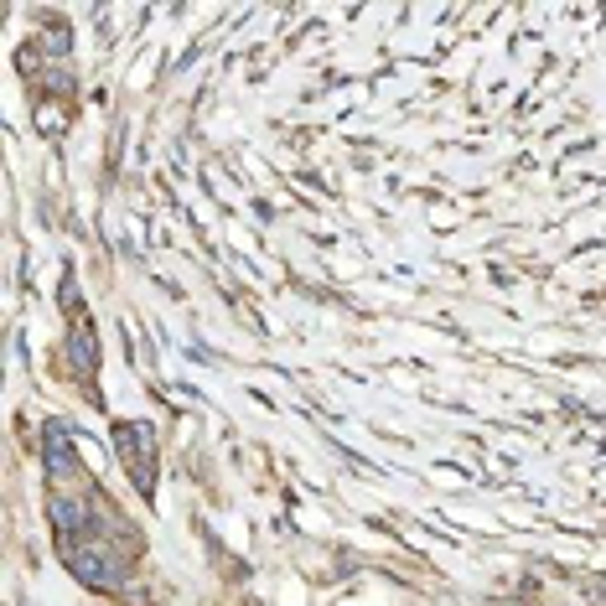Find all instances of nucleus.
Masks as SVG:
<instances>
[{"label": "nucleus", "mask_w": 606, "mask_h": 606, "mask_svg": "<svg viewBox=\"0 0 606 606\" xmlns=\"http://www.w3.org/2000/svg\"><path fill=\"white\" fill-rule=\"evenodd\" d=\"M62 565L73 570L89 592H120L125 580H130V560L120 555L115 539H62Z\"/></svg>", "instance_id": "f257e3e1"}, {"label": "nucleus", "mask_w": 606, "mask_h": 606, "mask_svg": "<svg viewBox=\"0 0 606 606\" xmlns=\"http://www.w3.org/2000/svg\"><path fill=\"white\" fill-rule=\"evenodd\" d=\"M115 446H120V456H125V467L136 471V483H140V493L151 498V456H156V430L151 425H115Z\"/></svg>", "instance_id": "f03ea898"}, {"label": "nucleus", "mask_w": 606, "mask_h": 606, "mask_svg": "<svg viewBox=\"0 0 606 606\" xmlns=\"http://www.w3.org/2000/svg\"><path fill=\"white\" fill-rule=\"evenodd\" d=\"M42 467H47V477H52L58 487L78 477V456H73V446H68V430H62L58 420L42 425Z\"/></svg>", "instance_id": "7ed1b4c3"}, {"label": "nucleus", "mask_w": 606, "mask_h": 606, "mask_svg": "<svg viewBox=\"0 0 606 606\" xmlns=\"http://www.w3.org/2000/svg\"><path fill=\"white\" fill-rule=\"evenodd\" d=\"M68 364H73V374H83V379H93V368H99V342H93L83 317H78L73 332H68Z\"/></svg>", "instance_id": "20e7f679"}]
</instances>
